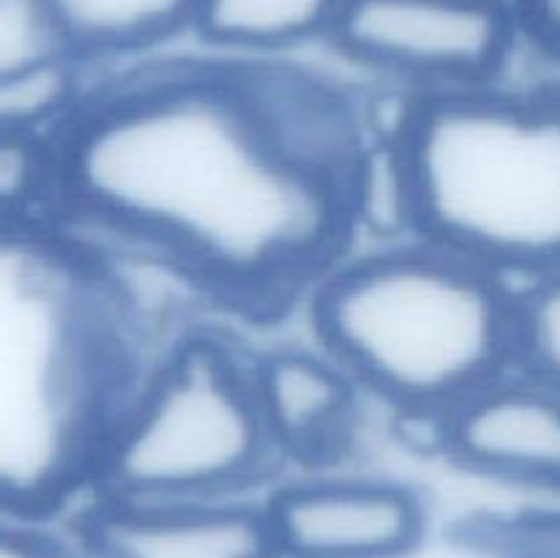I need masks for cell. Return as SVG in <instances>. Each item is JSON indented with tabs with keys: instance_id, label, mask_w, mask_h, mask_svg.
Instances as JSON below:
<instances>
[{
	"instance_id": "obj_1",
	"label": "cell",
	"mask_w": 560,
	"mask_h": 558,
	"mask_svg": "<svg viewBox=\"0 0 560 558\" xmlns=\"http://www.w3.org/2000/svg\"><path fill=\"white\" fill-rule=\"evenodd\" d=\"M55 151L60 222L235 315H282L350 249L345 186L290 151L244 60L104 71Z\"/></svg>"
},
{
	"instance_id": "obj_2",
	"label": "cell",
	"mask_w": 560,
	"mask_h": 558,
	"mask_svg": "<svg viewBox=\"0 0 560 558\" xmlns=\"http://www.w3.org/2000/svg\"><path fill=\"white\" fill-rule=\"evenodd\" d=\"M107 255L58 217L0 224V514L49 523L91 490L153 350Z\"/></svg>"
},
{
	"instance_id": "obj_3",
	"label": "cell",
	"mask_w": 560,
	"mask_h": 558,
	"mask_svg": "<svg viewBox=\"0 0 560 558\" xmlns=\"http://www.w3.org/2000/svg\"><path fill=\"white\" fill-rule=\"evenodd\" d=\"M312 339L405 430L514 367V284L427 239L350 246L301 301Z\"/></svg>"
},
{
	"instance_id": "obj_4",
	"label": "cell",
	"mask_w": 560,
	"mask_h": 558,
	"mask_svg": "<svg viewBox=\"0 0 560 558\" xmlns=\"http://www.w3.org/2000/svg\"><path fill=\"white\" fill-rule=\"evenodd\" d=\"M419 235L509 282L560 268V77L410 96Z\"/></svg>"
},
{
	"instance_id": "obj_5",
	"label": "cell",
	"mask_w": 560,
	"mask_h": 558,
	"mask_svg": "<svg viewBox=\"0 0 560 558\" xmlns=\"http://www.w3.org/2000/svg\"><path fill=\"white\" fill-rule=\"evenodd\" d=\"M284 463L252 383V348L195 323L159 345L109 419L88 496L124 501L260 498Z\"/></svg>"
},
{
	"instance_id": "obj_6",
	"label": "cell",
	"mask_w": 560,
	"mask_h": 558,
	"mask_svg": "<svg viewBox=\"0 0 560 558\" xmlns=\"http://www.w3.org/2000/svg\"><path fill=\"white\" fill-rule=\"evenodd\" d=\"M326 47L413 96L506 80L525 47L514 0H345Z\"/></svg>"
},
{
	"instance_id": "obj_7",
	"label": "cell",
	"mask_w": 560,
	"mask_h": 558,
	"mask_svg": "<svg viewBox=\"0 0 560 558\" xmlns=\"http://www.w3.org/2000/svg\"><path fill=\"white\" fill-rule=\"evenodd\" d=\"M282 558H410L430 503L410 481L353 470H301L262 492Z\"/></svg>"
},
{
	"instance_id": "obj_8",
	"label": "cell",
	"mask_w": 560,
	"mask_h": 558,
	"mask_svg": "<svg viewBox=\"0 0 560 558\" xmlns=\"http://www.w3.org/2000/svg\"><path fill=\"white\" fill-rule=\"evenodd\" d=\"M432 452L479 479L560 496V392L512 367L438 421Z\"/></svg>"
},
{
	"instance_id": "obj_9",
	"label": "cell",
	"mask_w": 560,
	"mask_h": 558,
	"mask_svg": "<svg viewBox=\"0 0 560 558\" xmlns=\"http://www.w3.org/2000/svg\"><path fill=\"white\" fill-rule=\"evenodd\" d=\"M82 558H282L260 498L124 501L85 496L69 512Z\"/></svg>"
},
{
	"instance_id": "obj_10",
	"label": "cell",
	"mask_w": 560,
	"mask_h": 558,
	"mask_svg": "<svg viewBox=\"0 0 560 558\" xmlns=\"http://www.w3.org/2000/svg\"><path fill=\"white\" fill-rule=\"evenodd\" d=\"M252 383L284 468L331 470L350 457L370 399L323 345L252 348Z\"/></svg>"
},
{
	"instance_id": "obj_11",
	"label": "cell",
	"mask_w": 560,
	"mask_h": 558,
	"mask_svg": "<svg viewBox=\"0 0 560 558\" xmlns=\"http://www.w3.org/2000/svg\"><path fill=\"white\" fill-rule=\"evenodd\" d=\"M66 49L115 71L162 55L191 33L197 0H42Z\"/></svg>"
},
{
	"instance_id": "obj_12",
	"label": "cell",
	"mask_w": 560,
	"mask_h": 558,
	"mask_svg": "<svg viewBox=\"0 0 560 558\" xmlns=\"http://www.w3.org/2000/svg\"><path fill=\"white\" fill-rule=\"evenodd\" d=\"M345 0H197L191 38L228 60H279L326 47Z\"/></svg>"
},
{
	"instance_id": "obj_13",
	"label": "cell",
	"mask_w": 560,
	"mask_h": 558,
	"mask_svg": "<svg viewBox=\"0 0 560 558\" xmlns=\"http://www.w3.org/2000/svg\"><path fill=\"white\" fill-rule=\"evenodd\" d=\"M102 82L71 53L0 71V135L58 140L60 131L82 113Z\"/></svg>"
},
{
	"instance_id": "obj_14",
	"label": "cell",
	"mask_w": 560,
	"mask_h": 558,
	"mask_svg": "<svg viewBox=\"0 0 560 558\" xmlns=\"http://www.w3.org/2000/svg\"><path fill=\"white\" fill-rule=\"evenodd\" d=\"M58 151L55 140L0 135V224L55 217Z\"/></svg>"
},
{
	"instance_id": "obj_15",
	"label": "cell",
	"mask_w": 560,
	"mask_h": 558,
	"mask_svg": "<svg viewBox=\"0 0 560 558\" xmlns=\"http://www.w3.org/2000/svg\"><path fill=\"white\" fill-rule=\"evenodd\" d=\"M514 367L560 392V268L514 282Z\"/></svg>"
},
{
	"instance_id": "obj_16",
	"label": "cell",
	"mask_w": 560,
	"mask_h": 558,
	"mask_svg": "<svg viewBox=\"0 0 560 558\" xmlns=\"http://www.w3.org/2000/svg\"><path fill=\"white\" fill-rule=\"evenodd\" d=\"M69 53L42 0H0V71Z\"/></svg>"
},
{
	"instance_id": "obj_17",
	"label": "cell",
	"mask_w": 560,
	"mask_h": 558,
	"mask_svg": "<svg viewBox=\"0 0 560 558\" xmlns=\"http://www.w3.org/2000/svg\"><path fill=\"white\" fill-rule=\"evenodd\" d=\"M0 558H82L69 536L49 531V523L0 514Z\"/></svg>"
},
{
	"instance_id": "obj_18",
	"label": "cell",
	"mask_w": 560,
	"mask_h": 558,
	"mask_svg": "<svg viewBox=\"0 0 560 558\" xmlns=\"http://www.w3.org/2000/svg\"><path fill=\"white\" fill-rule=\"evenodd\" d=\"M523 22L525 47L560 66V0H514Z\"/></svg>"
}]
</instances>
